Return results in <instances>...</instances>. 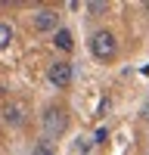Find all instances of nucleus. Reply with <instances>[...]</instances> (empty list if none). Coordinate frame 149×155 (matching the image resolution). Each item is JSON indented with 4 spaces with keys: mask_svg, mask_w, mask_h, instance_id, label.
<instances>
[{
    "mask_svg": "<svg viewBox=\"0 0 149 155\" xmlns=\"http://www.w3.org/2000/svg\"><path fill=\"white\" fill-rule=\"evenodd\" d=\"M41 127H44V137H50V140L62 137L68 130V112L62 106H47L41 115Z\"/></svg>",
    "mask_w": 149,
    "mask_h": 155,
    "instance_id": "obj_1",
    "label": "nucleus"
},
{
    "mask_svg": "<svg viewBox=\"0 0 149 155\" xmlns=\"http://www.w3.org/2000/svg\"><path fill=\"white\" fill-rule=\"evenodd\" d=\"M90 53H93V59H99V62H112L118 56V41H115V34L112 31H93V37H90Z\"/></svg>",
    "mask_w": 149,
    "mask_h": 155,
    "instance_id": "obj_2",
    "label": "nucleus"
},
{
    "mask_svg": "<svg viewBox=\"0 0 149 155\" xmlns=\"http://www.w3.org/2000/svg\"><path fill=\"white\" fill-rule=\"evenodd\" d=\"M28 102L25 99H9L3 109H0V118H3V124H9V127H22L25 124V118H28Z\"/></svg>",
    "mask_w": 149,
    "mask_h": 155,
    "instance_id": "obj_3",
    "label": "nucleus"
},
{
    "mask_svg": "<svg viewBox=\"0 0 149 155\" xmlns=\"http://www.w3.org/2000/svg\"><path fill=\"white\" fill-rule=\"evenodd\" d=\"M47 78H50V84H53V87L65 90V87L71 84V78H74L71 62H53V65H50V71H47Z\"/></svg>",
    "mask_w": 149,
    "mask_h": 155,
    "instance_id": "obj_4",
    "label": "nucleus"
},
{
    "mask_svg": "<svg viewBox=\"0 0 149 155\" xmlns=\"http://www.w3.org/2000/svg\"><path fill=\"white\" fill-rule=\"evenodd\" d=\"M31 22H34V31H41V34L56 31V28H59V12H56V9H37Z\"/></svg>",
    "mask_w": 149,
    "mask_h": 155,
    "instance_id": "obj_5",
    "label": "nucleus"
},
{
    "mask_svg": "<svg viewBox=\"0 0 149 155\" xmlns=\"http://www.w3.org/2000/svg\"><path fill=\"white\" fill-rule=\"evenodd\" d=\"M56 47H59V50H65V53L74 47V37H71L68 28H56Z\"/></svg>",
    "mask_w": 149,
    "mask_h": 155,
    "instance_id": "obj_6",
    "label": "nucleus"
},
{
    "mask_svg": "<svg viewBox=\"0 0 149 155\" xmlns=\"http://www.w3.org/2000/svg\"><path fill=\"white\" fill-rule=\"evenodd\" d=\"M9 44H12V25L0 22V50H6Z\"/></svg>",
    "mask_w": 149,
    "mask_h": 155,
    "instance_id": "obj_7",
    "label": "nucleus"
},
{
    "mask_svg": "<svg viewBox=\"0 0 149 155\" xmlns=\"http://www.w3.org/2000/svg\"><path fill=\"white\" fill-rule=\"evenodd\" d=\"M31 155H56V152L50 149V143H47V140H41V143H37V146L31 149Z\"/></svg>",
    "mask_w": 149,
    "mask_h": 155,
    "instance_id": "obj_8",
    "label": "nucleus"
},
{
    "mask_svg": "<svg viewBox=\"0 0 149 155\" xmlns=\"http://www.w3.org/2000/svg\"><path fill=\"white\" fill-rule=\"evenodd\" d=\"M106 140H109V127H99L93 134V143H106Z\"/></svg>",
    "mask_w": 149,
    "mask_h": 155,
    "instance_id": "obj_9",
    "label": "nucleus"
},
{
    "mask_svg": "<svg viewBox=\"0 0 149 155\" xmlns=\"http://www.w3.org/2000/svg\"><path fill=\"white\" fill-rule=\"evenodd\" d=\"M74 149H78L81 155H84V152H90V140H78V146H74Z\"/></svg>",
    "mask_w": 149,
    "mask_h": 155,
    "instance_id": "obj_10",
    "label": "nucleus"
},
{
    "mask_svg": "<svg viewBox=\"0 0 149 155\" xmlns=\"http://www.w3.org/2000/svg\"><path fill=\"white\" fill-rule=\"evenodd\" d=\"M143 121H149V102L143 106Z\"/></svg>",
    "mask_w": 149,
    "mask_h": 155,
    "instance_id": "obj_11",
    "label": "nucleus"
},
{
    "mask_svg": "<svg viewBox=\"0 0 149 155\" xmlns=\"http://www.w3.org/2000/svg\"><path fill=\"white\" fill-rule=\"evenodd\" d=\"M146 9H149V3H146Z\"/></svg>",
    "mask_w": 149,
    "mask_h": 155,
    "instance_id": "obj_12",
    "label": "nucleus"
}]
</instances>
